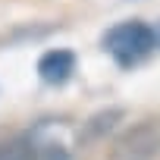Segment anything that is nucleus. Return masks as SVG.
<instances>
[{"label":"nucleus","mask_w":160,"mask_h":160,"mask_svg":"<svg viewBox=\"0 0 160 160\" xmlns=\"http://www.w3.org/2000/svg\"><path fill=\"white\" fill-rule=\"evenodd\" d=\"M0 160H35V138L28 135L0 138Z\"/></svg>","instance_id":"20e7f679"},{"label":"nucleus","mask_w":160,"mask_h":160,"mask_svg":"<svg viewBox=\"0 0 160 160\" xmlns=\"http://www.w3.org/2000/svg\"><path fill=\"white\" fill-rule=\"evenodd\" d=\"M154 47H157L154 44V28L144 25V22H138V19L119 22V25H113L104 35V50L116 63H122V66H132V63L144 60Z\"/></svg>","instance_id":"f257e3e1"},{"label":"nucleus","mask_w":160,"mask_h":160,"mask_svg":"<svg viewBox=\"0 0 160 160\" xmlns=\"http://www.w3.org/2000/svg\"><path fill=\"white\" fill-rule=\"evenodd\" d=\"M160 157V119H141L110 144V160H157Z\"/></svg>","instance_id":"f03ea898"},{"label":"nucleus","mask_w":160,"mask_h":160,"mask_svg":"<svg viewBox=\"0 0 160 160\" xmlns=\"http://www.w3.org/2000/svg\"><path fill=\"white\" fill-rule=\"evenodd\" d=\"M154 44H157V47H160V22H157V25H154Z\"/></svg>","instance_id":"0eeeda50"},{"label":"nucleus","mask_w":160,"mask_h":160,"mask_svg":"<svg viewBox=\"0 0 160 160\" xmlns=\"http://www.w3.org/2000/svg\"><path fill=\"white\" fill-rule=\"evenodd\" d=\"M116 119H122V110H107V113H98V116L91 119V126H88V132H91V135H101L104 129L110 132V129L116 126Z\"/></svg>","instance_id":"423d86ee"},{"label":"nucleus","mask_w":160,"mask_h":160,"mask_svg":"<svg viewBox=\"0 0 160 160\" xmlns=\"http://www.w3.org/2000/svg\"><path fill=\"white\" fill-rule=\"evenodd\" d=\"M38 72L47 85H63L66 78L75 72V53L66 50V47H57V50H47L41 60H38Z\"/></svg>","instance_id":"7ed1b4c3"},{"label":"nucleus","mask_w":160,"mask_h":160,"mask_svg":"<svg viewBox=\"0 0 160 160\" xmlns=\"http://www.w3.org/2000/svg\"><path fill=\"white\" fill-rule=\"evenodd\" d=\"M35 160H72V154L60 141H35Z\"/></svg>","instance_id":"39448f33"}]
</instances>
